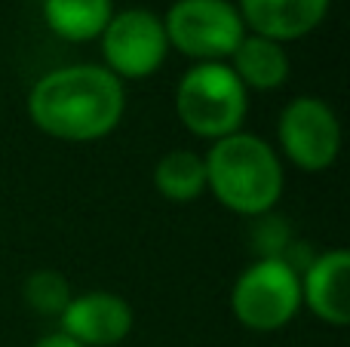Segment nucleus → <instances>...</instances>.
<instances>
[{"label": "nucleus", "instance_id": "obj_1", "mask_svg": "<svg viewBox=\"0 0 350 347\" xmlns=\"http://www.w3.org/2000/svg\"><path fill=\"white\" fill-rule=\"evenodd\" d=\"M126 108L123 80L105 65H65L43 74L28 96L40 133L62 141H96L114 133Z\"/></svg>", "mask_w": 350, "mask_h": 347}, {"label": "nucleus", "instance_id": "obj_2", "mask_svg": "<svg viewBox=\"0 0 350 347\" xmlns=\"http://www.w3.org/2000/svg\"><path fill=\"white\" fill-rule=\"evenodd\" d=\"M203 163L206 188L237 215H267L283 194V163L277 151L252 133H234L212 141Z\"/></svg>", "mask_w": 350, "mask_h": 347}, {"label": "nucleus", "instance_id": "obj_3", "mask_svg": "<svg viewBox=\"0 0 350 347\" xmlns=\"http://www.w3.org/2000/svg\"><path fill=\"white\" fill-rule=\"evenodd\" d=\"M246 86L224 61H200L175 89V114L187 133L200 139H224L240 133L249 111Z\"/></svg>", "mask_w": 350, "mask_h": 347}, {"label": "nucleus", "instance_id": "obj_4", "mask_svg": "<svg viewBox=\"0 0 350 347\" xmlns=\"http://www.w3.org/2000/svg\"><path fill=\"white\" fill-rule=\"evenodd\" d=\"M301 307V274L286 258H258L234 283L230 311L252 332H277Z\"/></svg>", "mask_w": 350, "mask_h": 347}, {"label": "nucleus", "instance_id": "obj_5", "mask_svg": "<svg viewBox=\"0 0 350 347\" xmlns=\"http://www.w3.org/2000/svg\"><path fill=\"white\" fill-rule=\"evenodd\" d=\"M163 28L170 46L200 61L230 59L237 43L246 37V25L228 0H175Z\"/></svg>", "mask_w": 350, "mask_h": 347}, {"label": "nucleus", "instance_id": "obj_6", "mask_svg": "<svg viewBox=\"0 0 350 347\" xmlns=\"http://www.w3.org/2000/svg\"><path fill=\"white\" fill-rule=\"evenodd\" d=\"M170 53L163 18L151 10H123L114 12L102 31L105 68L120 80H145L163 65Z\"/></svg>", "mask_w": 350, "mask_h": 347}, {"label": "nucleus", "instance_id": "obj_7", "mask_svg": "<svg viewBox=\"0 0 350 347\" xmlns=\"http://www.w3.org/2000/svg\"><path fill=\"white\" fill-rule=\"evenodd\" d=\"M277 139L283 154L301 172H323L338 160L341 123L323 98L301 96L283 108L277 123Z\"/></svg>", "mask_w": 350, "mask_h": 347}, {"label": "nucleus", "instance_id": "obj_8", "mask_svg": "<svg viewBox=\"0 0 350 347\" xmlns=\"http://www.w3.org/2000/svg\"><path fill=\"white\" fill-rule=\"evenodd\" d=\"M59 320L62 335L83 347H114L133 332V307L114 292L74 295Z\"/></svg>", "mask_w": 350, "mask_h": 347}, {"label": "nucleus", "instance_id": "obj_9", "mask_svg": "<svg viewBox=\"0 0 350 347\" xmlns=\"http://www.w3.org/2000/svg\"><path fill=\"white\" fill-rule=\"evenodd\" d=\"M301 301L323 323L338 329L350 323V255L345 249L323 252L304 268Z\"/></svg>", "mask_w": 350, "mask_h": 347}, {"label": "nucleus", "instance_id": "obj_10", "mask_svg": "<svg viewBox=\"0 0 350 347\" xmlns=\"http://www.w3.org/2000/svg\"><path fill=\"white\" fill-rule=\"evenodd\" d=\"M332 0H240L243 25L267 40H298L326 18Z\"/></svg>", "mask_w": 350, "mask_h": 347}, {"label": "nucleus", "instance_id": "obj_11", "mask_svg": "<svg viewBox=\"0 0 350 347\" xmlns=\"http://www.w3.org/2000/svg\"><path fill=\"white\" fill-rule=\"evenodd\" d=\"M230 71L240 77L246 89L271 92L289 80V55H286L283 43L246 34L230 53Z\"/></svg>", "mask_w": 350, "mask_h": 347}, {"label": "nucleus", "instance_id": "obj_12", "mask_svg": "<svg viewBox=\"0 0 350 347\" xmlns=\"http://www.w3.org/2000/svg\"><path fill=\"white\" fill-rule=\"evenodd\" d=\"M114 16L111 0H43V18L55 37L86 43L102 37L105 25Z\"/></svg>", "mask_w": 350, "mask_h": 347}, {"label": "nucleus", "instance_id": "obj_13", "mask_svg": "<svg viewBox=\"0 0 350 347\" xmlns=\"http://www.w3.org/2000/svg\"><path fill=\"white\" fill-rule=\"evenodd\" d=\"M154 188L170 203H191L206 191V163L203 154L175 148L166 151L154 166Z\"/></svg>", "mask_w": 350, "mask_h": 347}, {"label": "nucleus", "instance_id": "obj_14", "mask_svg": "<svg viewBox=\"0 0 350 347\" xmlns=\"http://www.w3.org/2000/svg\"><path fill=\"white\" fill-rule=\"evenodd\" d=\"M71 299V286L59 270H37L25 280V301L43 317H62Z\"/></svg>", "mask_w": 350, "mask_h": 347}, {"label": "nucleus", "instance_id": "obj_15", "mask_svg": "<svg viewBox=\"0 0 350 347\" xmlns=\"http://www.w3.org/2000/svg\"><path fill=\"white\" fill-rule=\"evenodd\" d=\"M255 240H258L261 252H265L261 258H283V246L289 243V227H286L280 219L277 221L267 219L265 225H261V231L255 234Z\"/></svg>", "mask_w": 350, "mask_h": 347}, {"label": "nucleus", "instance_id": "obj_16", "mask_svg": "<svg viewBox=\"0 0 350 347\" xmlns=\"http://www.w3.org/2000/svg\"><path fill=\"white\" fill-rule=\"evenodd\" d=\"M34 347H83V344H77L74 338H68V335H62V332H53V335H43L40 342H37Z\"/></svg>", "mask_w": 350, "mask_h": 347}]
</instances>
